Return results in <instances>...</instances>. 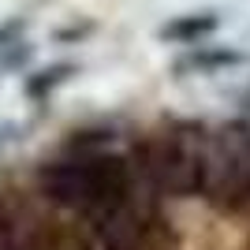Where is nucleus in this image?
<instances>
[{
    "label": "nucleus",
    "instance_id": "1",
    "mask_svg": "<svg viewBox=\"0 0 250 250\" xmlns=\"http://www.w3.org/2000/svg\"><path fill=\"white\" fill-rule=\"evenodd\" d=\"M217 26V19L213 15H206V19H187V22H176V26H168L165 38H198V34L213 30Z\"/></svg>",
    "mask_w": 250,
    "mask_h": 250
}]
</instances>
